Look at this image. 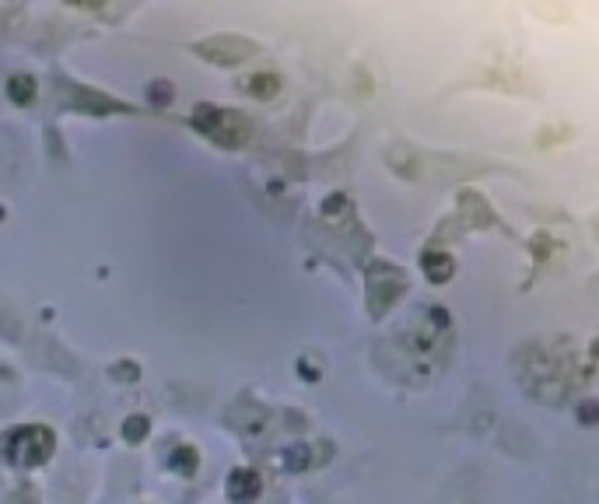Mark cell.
Instances as JSON below:
<instances>
[{"instance_id":"obj_1","label":"cell","mask_w":599,"mask_h":504,"mask_svg":"<svg viewBox=\"0 0 599 504\" xmlns=\"http://www.w3.org/2000/svg\"><path fill=\"white\" fill-rule=\"evenodd\" d=\"M4 452L18 466H39L53 452V434L46 427H18L4 438Z\"/></svg>"},{"instance_id":"obj_2","label":"cell","mask_w":599,"mask_h":504,"mask_svg":"<svg viewBox=\"0 0 599 504\" xmlns=\"http://www.w3.org/2000/svg\"><path fill=\"white\" fill-rule=\"evenodd\" d=\"M228 494H231L235 501H249V498H256V494H260V477H256V473H249V469H235V473H231V480H228Z\"/></svg>"},{"instance_id":"obj_3","label":"cell","mask_w":599,"mask_h":504,"mask_svg":"<svg viewBox=\"0 0 599 504\" xmlns=\"http://www.w3.org/2000/svg\"><path fill=\"white\" fill-rule=\"evenodd\" d=\"M32 85H35L32 78H11V85H7V92H11V99H14V102H21V105H25V102L32 99V92H35Z\"/></svg>"},{"instance_id":"obj_4","label":"cell","mask_w":599,"mask_h":504,"mask_svg":"<svg viewBox=\"0 0 599 504\" xmlns=\"http://www.w3.org/2000/svg\"><path fill=\"white\" fill-rule=\"evenodd\" d=\"M274 85H277V81H274L270 74H260V78H249V92H253V95H263V99H270V95L277 92Z\"/></svg>"},{"instance_id":"obj_5","label":"cell","mask_w":599,"mask_h":504,"mask_svg":"<svg viewBox=\"0 0 599 504\" xmlns=\"http://www.w3.org/2000/svg\"><path fill=\"white\" fill-rule=\"evenodd\" d=\"M123 434H126V441L144 438V434H147V420H144V417H130V420H126V427H123Z\"/></svg>"}]
</instances>
